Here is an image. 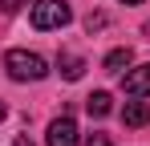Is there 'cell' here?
<instances>
[{
	"instance_id": "obj_7",
	"label": "cell",
	"mask_w": 150,
	"mask_h": 146,
	"mask_svg": "<svg viewBox=\"0 0 150 146\" xmlns=\"http://www.w3.org/2000/svg\"><path fill=\"white\" fill-rule=\"evenodd\" d=\"M81 73H85V61H81L77 53H65V57H61V77H65V81H77Z\"/></svg>"
},
{
	"instance_id": "obj_12",
	"label": "cell",
	"mask_w": 150,
	"mask_h": 146,
	"mask_svg": "<svg viewBox=\"0 0 150 146\" xmlns=\"http://www.w3.org/2000/svg\"><path fill=\"white\" fill-rule=\"evenodd\" d=\"M16 146H33V142H28V138H16Z\"/></svg>"
},
{
	"instance_id": "obj_10",
	"label": "cell",
	"mask_w": 150,
	"mask_h": 146,
	"mask_svg": "<svg viewBox=\"0 0 150 146\" xmlns=\"http://www.w3.org/2000/svg\"><path fill=\"white\" fill-rule=\"evenodd\" d=\"M85 146H114V142H110V134H101V130H98V134L85 138Z\"/></svg>"
},
{
	"instance_id": "obj_8",
	"label": "cell",
	"mask_w": 150,
	"mask_h": 146,
	"mask_svg": "<svg viewBox=\"0 0 150 146\" xmlns=\"http://www.w3.org/2000/svg\"><path fill=\"white\" fill-rule=\"evenodd\" d=\"M130 61H134V53H130V49H114V53H105V69H110V73L130 69Z\"/></svg>"
},
{
	"instance_id": "obj_9",
	"label": "cell",
	"mask_w": 150,
	"mask_h": 146,
	"mask_svg": "<svg viewBox=\"0 0 150 146\" xmlns=\"http://www.w3.org/2000/svg\"><path fill=\"white\" fill-rule=\"evenodd\" d=\"M25 4H33V0H0V12H21Z\"/></svg>"
},
{
	"instance_id": "obj_14",
	"label": "cell",
	"mask_w": 150,
	"mask_h": 146,
	"mask_svg": "<svg viewBox=\"0 0 150 146\" xmlns=\"http://www.w3.org/2000/svg\"><path fill=\"white\" fill-rule=\"evenodd\" d=\"M4 114H8V110H4V106H0V122H4Z\"/></svg>"
},
{
	"instance_id": "obj_6",
	"label": "cell",
	"mask_w": 150,
	"mask_h": 146,
	"mask_svg": "<svg viewBox=\"0 0 150 146\" xmlns=\"http://www.w3.org/2000/svg\"><path fill=\"white\" fill-rule=\"evenodd\" d=\"M85 110H89L93 118H105V114L114 110V101H110V94H105V89H98V94H89V97H85Z\"/></svg>"
},
{
	"instance_id": "obj_3",
	"label": "cell",
	"mask_w": 150,
	"mask_h": 146,
	"mask_svg": "<svg viewBox=\"0 0 150 146\" xmlns=\"http://www.w3.org/2000/svg\"><path fill=\"white\" fill-rule=\"evenodd\" d=\"M122 89H126V97H146V94H150V65H134V69H126Z\"/></svg>"
},
{
	"instance_id": "obj_5",
	"label": "cell",
	"mask_w": 150,
	"mask_h": 146,
	"mask_svg": "<svg viewBox=\"0 0 150 146\" xmlns=\"http://www.w3.org/2000/svg\"><path fill=\"white\" fill-rule=\"evenodd\" d=\"M122 122H126V126H150V106H146V101H126Z\"/></svg>"
},
{
	"instance_id": "obj_4",
	"label": "cell",
	"mask_w": 150,
	"mask_h": 146,
	"mask_svg": "<svg viewBox=\"0 0 150 146\" xmlns=\"http://www.w3.org/2000/svg\"><path fill=\"white\" fill-rule=\"evenodd\" d=\"M49 146H81L73 118H57V122H49Z\"/></svg>"
},
{
	"instance_id": "obj_13",
	"label": "cell",
	"mask_w": 150,
	"mask_h": 146,
	"mask_svg": "<svg viewBox=\"0 0 150 146\" xmlns=\"http://www.w3.org/2000/svg\"><path fill=\"white\" fill-rule=\"evenodd\" d=\"M118 4H142V0H118Z\"/></svg>"
},
{
	"instance_id": "obj_11",
	"label": "cell",
	"mask_w": 150,
	"mask_h": 146,
	"mask_svg": "<svg viewBox=\"0 0 150 146\" xmlns=\"http://www.w3.org/2000/svg\"><path fill=\"white\" fill-rule=\"evenodd\" d=\"M85 28H89V33H98V28H105V16H89V21H85Z\"/></svg>"
},
{
	"instance_id": "obj_1",
	"label": "cell",
	"mask_w": 150,
	"mask_h": 146,
	"mask_svg": "<svg viewBox=\"0 0 150 146\" xmlns=\"http://www.w3.org/2000/svg\"><path fill=\"white\" fill-rule=\"evenodd\" d=\"M4 69L12 81H41L49 65H45V57H37V53H28V49H8L4 53Z\"/></svg>"
},
{
	"instance_id": "obj_2",
	"label": "cell",
	"mask_w": 150,
	"mask_h": 146,
	"mask_svg": "<svg viewBox=\"0 0 150 146\" xmlns=\"http://www.w3.org/2000/svg\"><path fill=\"white\" fill-rule=\"evenodd\" d=\"M69 4L65 0H37L33 4V12H28V21H33V28H41V33H49V28H65L69 24Z\"/></svg>"
}]
</instances>
